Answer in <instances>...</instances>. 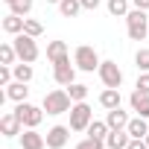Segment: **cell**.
<instances>
[{
    "label": "cell",
    "mask_w": 149,
    "mask_h": 149,
    "mask_svg": "<svg viewBox=\"0 0 149 149\" xmlns=\"http://www.w3.org/2000/svg\"><path fill=\"white\" fill-rule=\"evenodd\" d=\"M47 114H53V117H58V114H67L70 108H73V100H70V94L67 91H61V88H56V91H50V94H44V105H41Z\"/></svg>",
    "instance_id": "1"
},
{
    "label": "cell",
    "mask_w": 149,
    "mask_h": 149,
    "mask_svg": "<svg viewBox=\"0 0 149 149\" xmlns=\"http://www.w3.org/2000/svg\"><path fill=\"white\" fill-rule=\"evenodd\" d=\"M126 26H129V38L132 41H143L149 35V18H146V9H132L126 15Z\"/></svg>",
    "instance_id": "2"
},
{
    "label": "cell",
    "mask_w": 149,
    "mask_h": 149,
    "mask_svg": "<svg viewBox=\"0 0 149 149\" xmlns=\"http://www.w3.org/2000/svg\"><path fill=\"white\" fill-rule=\"evenodd\" d=\"M67 114H70V129L73 132H88V126L94 123V111H91L88 102H73V108Z\"/></svg>",
    "instance_id": "3"
},
{
    "label": "cell",
    "mask_w": 149,
    "mask_h": 149,
    "mask_svg": "<svg viewBox=\"0 0 149 149\" xmlns=\"http://www.w3.org/2000/svg\"><path fill=\"white\" fill-rule=\"evenodd\" d=\"M73 64H76L79 70H85V73H94V70H100V56H97V50L94 47H88V44H82V47H76V53H73Z\"/></svg>",
    "instance_id": "4"
},
{
    "label": "cell",
    "mask_w": 149,
    "mask_h": 149,
    "mask_svg": "<svg viewBox=\"0 0 149 149\" xmlns=\"http://www.w3.org/2000/svg\"><path fill=\"white\" fill-rule=\"evenodd\" d=\"M12 44H15V50H18V61H35L41 53H38V44H35V38L32 35H26V32H21V35H15L12 38Z\"/></svg>",
    "instance_id": "5"
},
{
    "label": "cell",
    "mask_w": 149,
    "mask_h": 149,
    "mask_svg": "<svg viewBox=\"0 0 149 149\" xmlns=\"http://www.w3.org/2000/svg\"><path fill=\"white\" fill-rule=\"evenodd\" d=\"M15 114L21 117V123H24L26 129H38L41 120H44V108H38V105H32V102H18Z\"/></svg>",
    "instance_id": "6"
},
{
    "label": "cell",
    "mask_w": 149,
    "mask_h": 149,
    "mask_svg": "<svg viewBox=\"0 0 149 149\" xmlns=\"http://www.w3.org/2000/svg\"><path fill=\"white\" fill-rule=\"evenodd\" d=\"M76 70H79V67H76V64H70V56H67V58H61V61H56V64H53V76H56V82H58V85H64V88H67V85L76 82Z\"/></svg>",
    "instance_id": "7"
},
{
    "label": "cell",
    "mask_w": 149,
    "mask_h": 149,
    "mask_svg": "<svg viewBox=\"0 0 149 149\" xmlns=\"http://www.w3.org/2000/svg\"><path fill=\"white\" fill-rule=\"evenodd\" d=\"M97 73H100V79H102L105 88H120L123 85V70L117 67V61H102Z\"/></svg>",
    "instance_id": "8"
},
{
    "label": "cell",
    "mask_w": 149,
    "mask_h": 149,
    "mask_svg": "<svg viewBox=\"0 0 149 149\" xmlns=\"http://www.w3.org/2000/svg\"><path fill=\"white\" fill-rule=\"evenodd\" d=\"M70 126H53L44 137H47V149H64L67 146V140H70Z\"/></svg>",
    "instance_id": "9"
},
{
    "label": "cell",
    "mask_w": 149,
    "mask_h": 149,
    "mask_svg": "<svg viewBox=\"0 0 149 149\" xmlns=\"http://www.w3.org/2000/svg\"><path fill=\"white\" fill-rule=\"evenodd\" d=\"M21 132H24V123H21V117L15 111L0 117V134L3 137H21Z\"/></svg>",
    "instance_id": "10"
},
{
    "label": "cell",
    "mask_w": 149,
    "mask_h": 149,
    "mask_svg": "<svg viewBox=\"0 0 149 149\" xmlns=\"http://www.w3.org/2000/svg\"><path fill=\"white\" fill-rule=\"evenodd\" d=\"M129 140H132L129 129H111L105 137V146L108 149H129Z\"/></svg>",
    "instance_id": "11"
},
{
    "label": "cell",
    "mask_w": 149,
    "mask_h": 149,
    "mask_svg": "<svg viewBox=\"0 0 149 149\" xmlns=\"http://www.w3.org/2000/svg\"><path fill=\"white\" fill-rule=\"evenodd\" d=\"M44 146H47V137L38 134L35 129L21 132V149H44Z\"/></svg>",
    "instance_id": "12"
},
{
    "label": "cell",
    "mask_w": 149,
    "mask_h": 149,
    "mask_svg": "<svg viewBox=\"0 0 149 149\" xmlns=\"http://www.w3.org/2000/svg\"><path fill=\"white\" fill-rule=\"evenodd\" d=\"M129 105H132V111H137V117H146V120H149V94L134 91V94L129 97Z\"/></svg>",
    "instance_id": "13"
},
{
    "label": "cell",
    "mask_w": 149,
    "mask_h": 149,
    "mask_svg": "<svg viewBox=\"0 0 149 149\" xmlns=\"http://www.w3.org/2000/svg\"><path fill=\"white\" fill-rule=\"evenodd\" d=\"M24 24H26V18L9 12V15L3 18V32H9V35H21V32H24Z\"/></svg>",
    "instance_id": "14"
},
{
    "label": "cell",
    "mask_w": 149,
    "mask_h": 149,
    "mask_svg": "<svg viewBox=\"0 0 149 149\" xmlns=\"http://www.w3.org/2000/svg\"><path fill=\"white\" fill-rule=\"evenodd\" d=\"M6 97L12 100V102H26V97H29V88H26V82H12V85H6Z\"/></svg>",
    "instance_id": "15"
},
{
    "label": "cell",
    "mask_w": 149,
    "mask_h": 149,
    "mask_svg": "<svg viewBox=\"0 0 149 149\" xmlns=\"http://www.w3.org/2000/svg\"><path fill=\"white\" fill-rule=\"evenodd\" d=\"M129 120H132V117H129L123 108H111V111L105 114V123H108V129H126V126H129Z\"/></svg>",
    "instance_id": "16"
},
{
    "label": "cell",
    "mask_w": 149,
    "mask_h": 149,
    "mask_svg": "<svg viewBox=\"0 0 149 149\" xmlns=\"http://www.w3.org/2000/svg\"><path fill=\"white\" fill-rule=\"evenodd\" d=\"M100 105H102L105 111L120 108V88H105V91L100 94Z\"/></svg>",
    "instance_id": "17"
},
{
    "label": "cell",
    "mask_w": 149,
    "mask_h": 149,
    "mask_svg": "<svg viewBox=\"0 0 149 149\" xmlns=\"http://www.w3.org/2000/svg\"><path fill=\"white\" fill-rule=\"evenodd\" d=\"M47 58L56 64V61H61V58H67V44L64 41H50L47 44Z\"/></svg>",
    "instance_id": "18"
},
{
    "label": "cell",
    "mask_w": 149,
    "mask_h": 149,
    "mask_svg": "<svg viewBox=\"0 0 149 149\" xmlns=\"http://www.w3.org/2000/svg\"><path fill=\"white\" fill-rule=\"evenodd\" d=\"M129 134L132 137H146L149 134V123H146V117H134V120H129Z\"/></svg>",
    "instance_id": "19"
},
{
    "label": "cell",
    "mask_w": 149,
    "mask_h": 149,
    "mask_svg": "<svg viewBox=\"0 0 149 149\" xmlns=\"http://www.w3.org/2000/svg\"><path fill=\"white\" fill-rule=\"evenodd\" d=\"M58 12H61V18H76L82 12V0H61Z\"/></svg>",
    "instance_id": "20"
},
{
    "label": "cell",
    "mask_w": 149,
    "mask_h": 149,
    "mask_svg": "<svg viewBox=\"0 0 149 149\" xmlns=\"http://www.w3.org/2000/svg\"><path fill=\"white\" fill-rule=\"evenodd\" d=\"M108 132H111V129H108V123H105V120H94V123L88 126V137H94V140H105V137H108Z\"/></svg>",
    "instance_id": "21"
},
{
    "label": "cell",
    "mask_w": 149,
    "mask_h": 149,
    "mask_svg": "<svg viewBox=\"0 0 149 149\" xmlns=\"http://www.w3.org/2000/svg\"><path fill=\"white\" fill-rule=\"evenodd\" d=\"M12 73H15L18 82H29L32 79V64L29 61H18V64H12Z\"/></svg>",
    "instance_id": "22"
},
{
    "label": "cell",
    "mask_w": 149,
    "mask_h": 149,
    "mask_svg": "<svg viewBox=\"0 0 149 149\" xmlns=\"http://www.w3.org/2000/svg\"><path fill=\"white\" fill-rule=\"evenodd\" d=\"M67 94H70V100H73V102H85V100H88V85L73 82V85H67Z\"/></svg>",
    "instance_id": "23"
},
{
    "label": "cell",
    "mask_w": 149,
    "mask_h": 149,
    "mask_svg": "<svg viewBox=\"0 0 149 149\" xmlns=\"http://www.w3.org/2000/svg\"><path fill=\"white\" fill-rule=\"evenodd\" d=\"M108 15L126 18V15H129V0H108Z\"/></svg>",
    "instance_id": "24"
},
{
    "label": "cell",
    "mask_w": 149,
    "mask_h": 149,
    "mask_svg": "<svg viewBox=\"0 0 149 149\" xmlns=\"http://www.w3.org/2000/svg\"><path fill=\"white\" fill-rule=\"evenodd\" d=\"M15 58H18L15 44H0V64H15Z\"/></svg>",
    "instance_id": "25"
},
{
    "label": "cell",
    "mask_w": 149,
    "mask_h": 149,
    "mask_svg": "<svg viewBox=\"0 0 149 149\" xmlns=\"http://www.w3.org/2000/svg\"><path fill=\"white\" fill-rule=\"evenodd\" d=\"M24 32H26V35H32V38H38V35L44 32V24H41V21H35V18H26Z\"/></svg>",
    "instance_id": "26"
},
{
    "label": "cell",
    "mask_w": 149,
    "mask_h": 149,
    "mask_svg": "<svg viewBox=\"0 0 149 149\" xmlns=\"http://www.w3.org/2000/svg\"><path fill=\"white\" fill-rule=\"evenodd\" d=\"M134 64H137L140 73H149V50H146V47L134 53Z\"/></svg>",
    "instance_id": "27"
},
{
    "label": "cell",
    "mask_w": 149,
    "mask_h": 149,
    "mask_svg": "<svg viewBox=\"0 0 149 149\" xmlns=\"http://www.w3.org/2000/svg\"><path fill=\"white\" fill-rule=\"evenodd\" d=\"M15 15H21V18H26L29 12H32V0H15V3L9 6Z\"/></svg>",
    "instance_id": "28"
},
{
    "label": "cell",
    "mask_w": 149,
    "mask_h": 149,
    "mask_svg": "<svg viewBox=\"0 0 149 149\" xmlns=\"http://www.w3.org/2000/svg\"><path fill=\"white\" fill-rule=\"evenodd\" d=\"M76 149H105V140H94V137H85L76 143Z\"/></svg>",
    "instance_id": "29"
},
{
    "label": "cell",
    "mask_w": 149,
    "mask_h": 149,
    "mask_svg": "<svg viewBox=\"0 0 149 149\" xmlns=\"http://www.w3.org/2000/svg\"><path fill=\"white\" fill-rule=\"evenodd\" d=\"M140 94H149V73H140L137 76V85H134Z\"/></svg>",
    "instance_id": "30"
},
{
    "label": "cell",
    "mask_w": 149,
    "mask_h": 149,
    "mask_svg": "<svg viewBox=\"0 0 149 149\" xmlns=\"http://www.w3.org/2000/svg\"><path fill=\"white\" fill-rule=\"evenodd\" d=\"M129 149H149V143H146V137H132Z\"/></svg>",
    "instance_id": "31"
},
{
    "label": "cell",
    "mask_w": 149,
    "mask_h": 149,
    "mask_svg": "<svg viewBox=\"0 0 149 149\" xmlns=\"http://www.w3.org/2000/svg\"><path fill=\"white\" fill-rule=\"evenodd\" d=\"M102 0H82V9H97Z\"/></svg>",
    "instance_id": "32"
},
{
    "label": "cell",
    "mask_w": 149,
    "mask_h": 149,
    "mask_svg": "<svg viewBox=\"0 0 149 149\" xmlns=\"http://www.w3.org/2000/svg\"><path fill=\"white\" fill-rule=\"evenodd\" d=\"M134 9H149V0H132Z\"/></svg>",
    "instance_id": "33"
},
{
    "label": "cell",
    "mask_w": 149,
    "mask_h": 149,
    "mask_svg": "<svg viewBox=\"0 0 149 149\" xmlns=\"http://www.w3.org/2000/svg\"><path fill=\"white\" fill-rule=\"evenodd\" d=\"M47 3H56V6H58V3H61V0H47Z\"/></svg>",
    "instance_id": "34"
},
{
    "label": "cell",
    "mask_w": 149,
    "mask_h": 149,
    "mask_svg": "<svg viewBox=\"0 0 149 149\" xmlns=\"http://www.w3.org/2000/svg\"><path fill=\"white\" fill-rule=\"evenodd\" d=\"M3 3H9V6H12V3H15V0H3Z\"/></svg>",
    "instance_id": "35"
},
{
    "label": "cell",
    "mask_w": 149,
    "mask_h": 149,
    "mask_svg": "<svg viewBox=\"0 0 149 149\" xmlns=\"http://www.w3.org/2000/svg\"><path fill=\"white\" fill-rule=\"evenodd\" d=\"M146 143H149V134H146Z\"/></svg>",
    "instance_id": "36"
}]
</instances>
